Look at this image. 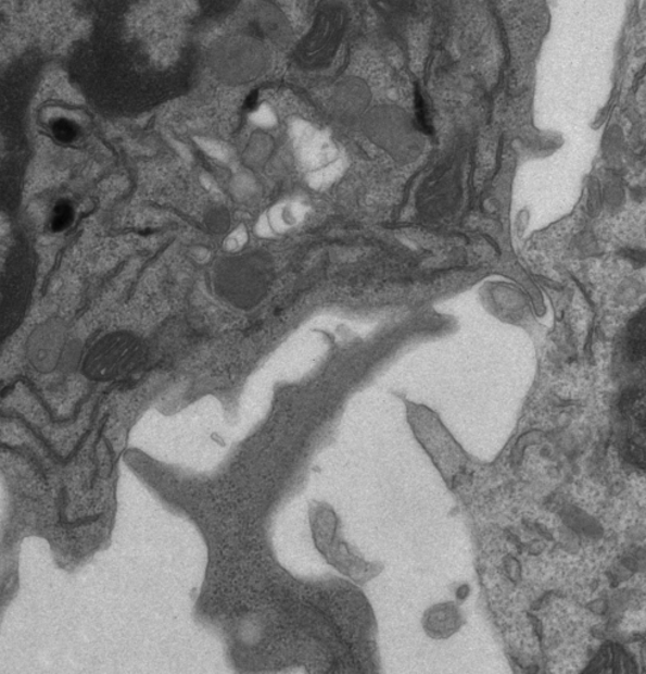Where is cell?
Masks as SVG:
<instances>
[{
	"instance_id": "1",
	"label": "cell",
	"mask_w": 646,
	"mask_h": 674,
	"mask_svg": "<svg viewBox=\"0 0 646 674\" xmlns=\"http://www.w3.org/2000/svg\"><path fill=\"white\" fill-rule=\"evenodd\" d=\"M269 60L263 42L241 35L217 43L210 54V65L216 77L228 85H244L263 76Z\"/></svg>"
},
{
	"instance_id": "2",
	"label": "cell",
	"mask_w": 646,
	"mask_h": 674,
	"mask_svg": "<svg viewBox=\"0 0 646 674\" xmlns=\"http://www.w3.org/2000/svg\"><path fill=\"white\" fill-rule=\"evenodd\" d=\"M346 27V11L343 5H325L316 17L311 33L297 48V60L304 67L325 66L338 52Z\"/></svg>"
},
{
	"instance_id": "3",
	"label": "cell",
	"mask_w": 646,
	"mask_h": 674,
	"mask_svg": "<svg viewBox=\"0 0 646 674\" xmlns=\"http://www.w3.org/2000/svg\"><path fill=\"white\" fill-rule=\"evenodd\" d=\"M256 21L264 34L278 46H286L291 37L288 18L275 4L261 3L256 10Z\"/></svg>"
},
{
	"instance_id": "4",
	"label": "cell",
	"mask_w": 646,
	"mask_h": 674,
	"mask_svg": "<svg viewBox=\"0 0 646 674\" xmlns=\"http://www.w3.org/2000/svg\"><path fill=\"white\" fill-rule=\"evenodd\" d=\"M333 101L340 110L354 108L353 104L366 103L369 99V89L358 78H345L340 80L334 89Z\"/></svg>"
},
{
	"instance_id": "5",
	"label": "cell",
	"mask_w": 646,
	"mask_h": 674,
	"mask_svg": "<svg viewBox=\"0 0 646 674\" xmlns=\"http://www.w3.org/2000/svg\"><path fill=\"white\" fill-rule=\"evenodd\" d=\"M630 351L632 358L642 360L645 355V314L642 312L631 322L630 326Z\"/></svg>"
}]
</instances>
